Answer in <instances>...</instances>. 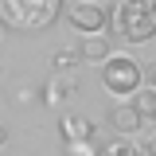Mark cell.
<instances>
[{
  "label": "cell",
  "instance_id": "1",
  "mask_svg": "<svg viewBox=\"0 0 156 156\" xmlns=\"http://www.w3.org/2000/svg\"><path fill=\"white\" fill-rule=\"evenodd\" d=\"M62 16V0H0V23L20 35H39Z\"/></svg>",
  "mask_w": 156,
  "mask_h": 156
},
{
  "label": "cell",
  "instance_id": "2",
  "mask_svg": "<svg viewBox=\"0 0 156 156\" xmlns=\"http://www.w3.org/2000/svg\"><path fill=\"white\" fill-rule=\"evenodd\" d=\"M113 31L125 43H148L156 35V4L152 0H117Z\"/></svg>",
  "mask_w": 156,
  "mask_h": 156
},
{
  "label": "cell",
  "instance_id": "3",
  "mask_svg": "<svg viewBox=\"0 0 156 156\" xmlns=\"http://www.w3.org/2000/svg\"><path fill=\"white\" fill-rule=\"evenodd\" d=\"M101 86L117 98H133L140 86H144V70H140V62L129 55H109L101 62Z\"/></svg>",
  "mask_w": 156,
  "mask_h": 156
},
{
  "label": "cell",
  "instance_id": "4",
  "mask_svg": "<svg viewBox=\"0 0 156 156\" xmlns=\"http://www.w3.org/2000/svg\"><path fill=\"white\" fill-rule=\"evenodd\" d=\"M66 20L82 35H101L105 23H109V12L101 4H94V0H74V4H66Z\"/></svg>",
  "mask_w": 156,
  "mask_h": 156
},
{
  "label": "cell",
  "instance_id": "5",
  "mask_svg": "<svg viewBox=\"0 0 156 156\" xmlns=\"http://www.w3.org/2000/svg\"><path fill=\"white\" fill-rule=\"evenodd\" d=\"M58 136H62V144H66V148L86 144V140H94V121H90V117H82V113H70V117H62Z\"/></svg>",
  "mask_w": 156,
  "mask_h": 156
},
{
  "label": "cell",
  "instance_id": "6",
  "mask_svg": "<svg viewBox=\"0 0 156 156\" xmlns=\"http://www.w3.org/2000/svg\"><path fill=\"white\" fill-rule=\"evenodd\" d=\"M109 129H113L117 136H133V133L144 129V117L136 113L133 101H125V105H113V109H109Z\"/></svg>",
  "mask_w": 156,
  "mask_h": 156
},
{
  "label": "cell",
  "instance_id": "7",
  "mask_svg": "<svg viewBox=\"0 0 156 156\" xmlns=\"http://www.w3.org/2000/svg\"><path fill=\"white\" fill-rule=\"evenodd\" d=\"M78 55H82V62H105V58L113 55V43H109L105 31H101V35H82Z\"/></svg>",
  "mask_w": 156,
  "mask_h": 156
},
{
  "label": "cell",
  "instance_id": "8",
  "mask_svg": "<svg viewBox=\"0 0 156 156\" xmlns=\"http://www.w3.org/2000/svg\"><path fill=\"white\" fill-rule=\"evenodd\" d=\"M74 90H78V86H74L70 74H55L47 86H43V101H47V105H62L66 98H74Z\"/></svg>",
  "mask_w": 156,
  "mask_h": 156
},
{
  "label": "cell",
  "instance_id": "9",
  "mask_svg": "<svg viewBox=\"0 0 156 156\" xmlns=\"http://www.w3.org/2000/svg\"><path fill=\"white\" fill-rule=\"evenodd\" d=\"M133 105H136V113L144 117V121H156V90L152 86H140L133 94Z\"/></svg>",
  "mask_w": 156,
  "mask_h": 156
},
{
  "label": "cell",
  "instance_id": "10",
  "mask_svg": "<svg viewBox=\"0 0 156 156\" xmlns=\"http://www.w3.org/2000/svg\"><path fill=\"white\" fill-rule=\"evenodd\" d=\"M82 55H78V47H58L55 55H51V66H55V74H66V70H74Z\"/></svg>",
  "mask_w": 156,
  "mask_h": 156
},
{
  "label": "cell",
  "instance_id": "11",
  "mask_svg": "<svg viewBox=\"0 0 156 156\" xmlns=\"http://www.w3.org/2000/svg\"><path fill=\"white\" fill-rule=\"evenodd\" d=\"M101 156H144V148H136L129 136H117V140H109L101 148Z\"/></svg>",
  "mask_w": 156,
  "mask_h": 156
},
{
  "label": "cell",
  "instance_id": "12",
  "mask_svg": "<svg viewBox=\"0 0 156 156\" xmlns=\"http://www.w3.org/2000/svg\"><path fill=\"white\" fill-rule=\"evenodd\" d=\"M144 156H156V133L148 136V144H144Z\"/></svg>",
  "mask_w": 156,
  "mask_h": 156
},
{
  "label": "cell",
  "instance_id": "13",
  "mask_svg": "<svg viewBox=\"0 0 156 156\" xmlns=\"http://www.w3.org/2000/svg\"><path fill=\"white\" fill-rule=\"evenodd\" d=\"M148 86L156 90V62H152V70H148Z\"/></svg>",
  "mask_w": 156,
  "mask_h": 156
},
{
  "label": "cell",
  "instance_id": "14",
  "mask_svg": "<svg viewBox=\"0 0 156 156\" xmlns=\"http://www.w3.org/2000/svg\"><path fill=\"white\" fill-rule=\"evenodd\" d=\"M4 144H8V129L0 125V148H4Z\"/></svg>",
  "mask_w": 156,
  "mask_h": 156
},
{
  "label": "cell",
  "instance_id": "15",
  "mask_svg": "<svg viewBox=\"0 0 156 156\" xmlns=\"http://www.w3.org/2000/svg\"><path fill=\"white\" fill-rule=\"evenodd\" d=\"M4 31H8V27H4V23H0V35H4Z\"/></svg>",
  "mask_w": 156,
  "mask_h": 156
},
{
  "label": "cell",
  "instance_id": "16",
  "mask_svg": "<svg viewBox=\"0 0 156 156\" xmlns=\"http://www.w3.org/2000/svg\"><path fill=\"white\" fill-rule=\"evenodd\" d=\"M152 125H156V121H152Z\"/></svg>",
  "mask_w": 156,
  "mask_h": 156
}]
</instances>
